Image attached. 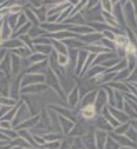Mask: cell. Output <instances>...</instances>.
Here are the masks:
<instances>
[{
	"label": "cell",
	"mask_w": 137,
	"mask_h": 149,
	"mask_svg": "<svg viewBox=\"0 0 137 149\" xmlns=\"http://www.w3.org/2000/svg\"><path fill=\"white\" fill-rule=\"evenodd\" d=\"M46 81L44 73H27L24 77H21V88L32 84H43Z\"/></svg>",
	"instance_id": "obj_1"
},
{
	"label": "cell",
	"mask_w": 137,
	"mask_h": 149,
	"mask_svg": "<svg viewBox=\"0 0 137 149\" xmlns=\"http://www.w3.org/2000/svg\"><path fill=\"white\" fill-rule=\"evenodd\" d=\"M123 17L127 21V24L130 26H136L137 22H136V11H134V7H133L132 1H126L125 6H123Z\"/></svg>",
	"instance_id": "obj_2"
},
{
	"label": "cell",
	"mask_w": 137,
	"mask_h": 149,
	"mask_svg": "<svg viewBox=\"0 0 137 149\" xmlns=\"http://www.w3.org/2000/svg\"><path fill=\"white\" fill-rule=\"evenodd\" d=\"M89 57V53L86 50H79L78 51V57H76V68H75V73L80 74L82 69H83L84 64H86V59Z\"/></svg>",
	"instance_id": "obj_3"
},
{
	"label": "cell",
	"mask_w": 137,
	"mask_h": 149,
	"mask_svg": "<svg viewBox=\"0 0 137 149\" xmlns=\"http://www.w3.org/2000/svg\"><path fill=\"white\" fill-rule=\"evenodd\" d=\"M13 29L10 28V25H8V22L3 21V24L0 25V43H4V42H8L11 39V35H13Z\"/></svg>",
	"instance_id": "obj_4"
},
{
	"label": "cell",
	"mask_w": 137,
	"mask_h": 149,
	"mask_svg": "<svg viewBox=\"0 0 137 149\" xmlns=\"http://www.w3.org/2000/svg\"><path fill=\"white\" fill-rule=\"evenodd\" d=\"M101 39H103V33H98V32H93V33H89V35H84V36H79L80 42L90 44V46L93 43H98Z\"/></svg>",
	"instance_id": "obj_5"
},
{
	"label": "cell",
	"mask_w": 137,
	"mask_h": 149,
	"mask_svg": "<svg viewBox=\"0 0 137 149\" xmlns=\"http://www.w3.org/2000/svg\"><path fill=\"white\" fill-rule=\"evenodd\" d=\"M97 108L96 105H87L84 108H80V115L86 119V120H91V119H96L97 116Z\"/></svg>",
	"instance_id": "obj_6"
},
{
	"label": "cell",
	"mask_w": 137,
	"mask_h": 149,
	"mask_svg": "<svg viewBox=\"0 0 137 149\" xmlns=\"http://www.w3.org/2000/svg\"><path fill=\"white\" fill-rule=\"evenodd\" d=\"M97 93L98 91H90V93H87V94H84L82 98H80V108H84L87 107V105H94L96 102V98H97Z\"/></svg>",
	"instance_id": "obj_7"
},
{
	"label": "cell",
	"mask_w": 137,
	"mask_h": 149,
	"mask_svg": "<svg viewBox=\"0 0 137 149\" xmlns=\"http://www.w3.org/2000/svg\"><path fill=\"white\" fill-rule=\"evenodd\" d=\"M108 102V98H107V91L101 90L97 93V98H96V102L94 105L96 108H97V111H103V108L105 107V104Z\"/></svg>",
	"instance_id": "obj_8"
},
{
	"label": "cell",
	"mask_w": 137,
	"mask_h": 149,
	"mask_svg": "<svg viewBox=\"0 0 137 149\" xmlns=\"http://www.w3.org/2000/svg\"><path fill=\"white\" fill-rule=\"evenodd\" d=\"M107 139H108V134L105 133V131H97L96 133V148L97 149H104V146H105L107 144Z\"/></svg>",
	"instance_id": "obj_9"
},
{
	"label": "cell",
	"mask_w": 137,
	"mask_h": 149,
	"mask_svg": "<svg viewBox=\"0 0 137 149\" xmlns=\"http://www.w3.org/2000/svg\"><path fill=\"white\" fill-rule=\"evenodd\" d=\"M48 86L43 84H32V86H27V87H22L21 93H28V94H33V93H42L43 90H46Z\"/></svg>",
	"instance_id": "obj_10"
},
{
	"label": "cell",
	"mask_w": 137,
	"mask_h": 149,
	"mask_svg": "<svg viewBox=\"0 0 137 149\" xmlns=\"http://www.w3.org/2000/svg\"><path fill=\"white\" fill-rule=\"evenodd\" d=\"M110 113L111 115H114V117H115L118 122L121 123H127V120H129V117H127V115L123 111H119V109H116V108H111L110 107Z\"/></svg>",
	"instance_id": "obj_11"
},
{
	"label": "cell",
	"mask_w": 137,
	"mask_h": 149,
	"mask_svg": "<svg viewBox=\"0 0 137 149\" xmlns=\"http://www.w3.org/2000/svg\"><path fill=\"white\" fill-rule=\"evenodd\" d=\"M54 51L53 46H48V44H36L33 46V53H39V54H43V55H50V54Z\"/></svg>",
	"instance_id": "obj_12"
},
{
	"label": "cell",
	"mask_w": 137,
	"mask_h": 149,
	"mask_svg": "<svg viewBox=\"0 0 137 149\" xmlns=\"http://www.w3.org/2000/svg\"><path fill=\"white\" fill-rule=\"evenodd\" d=\"M51 46H53L54 51H56L57 54L68 55V47L64 44V42H60V40H54V39H51Z\"/></svg>",
	"instance_id": "obj_13"
},
{
	"label": "cell",
	"mask_w": 137,
	"mask_h": 149,
	"mask_svg": "<svg viewBox=\"0 0 137 149\" xmlns=\"http://www.w3.org/2000/svg\"><path fill=\"white\" fill-rule=\"evenodd\" d=\"M79 101H80L79 88H78V87H74V90L71 91V93H69V95H68V104H69V107H76Z\"/></svg>",
	"instance_id": "obj_14"
},
{
	"label": "cell",
	"mask_w": 137,
	"mask_h": 149,
	"mask_svg": "<svg viewBox=\"0 0 137 149\" xmlns=\"http://www.w3.org/2000/svg\"><path fill=\"white\" fill-rule=\"evenodd\" d=\"M39 119H40V116H33V117H31V119L25 120L24 123L18 124V126L15 127V130H28L29 127H33V126H36V123L39 122Z\"/></svg>",
	"instance_id": "obj_15"
},
{
	"label": "cell",
	"mask_w": 137,
	"mask_h": 149,
	"mask_svg": "<svg viewBox=\"0 0 137 149\" xmlns=\"http://www.w3.org/2000/svg\"><path fill=\"white\" fill-rule=\"evenodd\" d=\"M58 120H60V126L63 127V131L65 134H68L75 126L74 122H69V119H67V117H64V116H60V115H58Z\"/></svg>",
	"instance_id": "obj_16"
},
{
	"label": "cell",
	"mask_w": 137,
	"mask_h": 149,
	"mask_svg": "<svg viewBox=\"0 0 137 149\" xmlns=\"http://www.w3.org/2000/svg\"><path fill=\"white\" fill-rule=\"evenodd\" d=\"M1 46L7 50H15V48H20L22 47L24 44H22L21 40H18V39H10L8 42H4V43H0Z\"/></svg>",
	"instance_id": "obj_17"
},
{
	"label": "cell",
	"mask_w": 137,
	"mask_h": 149,
	"mask_svg": "<svg viewBox=\"0 0 137 149\" xmlns=\"http://www.w3.org/2000/svg\"><path fill=\"white\" fill-rule=\"evenodd\" d=\"M13 54L18 55L20 58H29L32 54H33V51H32V50H29L28 47H25V46H22V47H20V48L13 50Z\"/></svg>",
	"instance_id": "obj_18"
},
{
	"label": "cell",
	"mask_w": 137,
	"mask_h": 149,
	"mask_svg": "<svg viewBox=\"0 0 137 149\" xmlns=\"http://www.w3.org/2000/svg\"><path fill=\"white\" fill-rule=\"evenodd\" d=\"M114 139L119 145H126V146H130V148H134V142L130 141L126 135H118V134H114Z\"/></svg>",
	"instance_id": "obj_19"
},
{
	"label": "cell",
	"mask_w": 137,
	"mask_h": 149,
	"mask_svg": "<svg viewBox=\"0 0 137 149\" xmlns=\"http://www.w3.org/2000/svg\"><path fill=\"white\" fill-rule=\"evenodd\" d=\"M126 64H127V69L134 70L136 69V65H137V54H127L126 55Z\"/></svg>",
	"instance_id": "obj_20"
},
{
	"label": "cell",
	"mask_w": 137,
	"mask_h": 149,
	"mask_svg": "<svg viewBox=\"0 0 137 149\" xmlns=\"http://www.w3.org/2000/svg\"><path fill=\"white\" fill-rule=\"evenodd\" d=\"M17 133H18V137H21V138L25 139V141H29V142H31V146H36L35 139H33V137L31 135V133H29L28 130H17Z\"/></svg>",
	"instance_id": "obj_21"
},
{
	"label": "cell",
	"mask_w": 137,
	"mask_h": 149,
	"mask_svg": "<svg viewBox=\"0 0 137 149\" xmlns=\"http://www.w3.org/2000/svg\"><path fill=\"white\" fill-rule=\"evenodd\" d=\"M20 57L18 55H15V54H13L11 55V70H13V73L17 74L18 73V70H20V68H21V61H20Z\"/></svg>",
	"instance_id": "obj_22"
},
{
	"label": "cell",
	"mask_w": 137,
	"mask_h": 149,
	"mask_svg": "<svg viewBox=\"0 0 137 149\" xmlns=\"http://www.w3.org/2000/svg\"><path fill=\"white\" fill-rule=\"evenodd\" d=\"M69 6H71V3H69V1H64V3H60V4H58V7H53L51 10L48 11L47 15H48V17L56 15V13H60L61 10H67Z\"/></svg>",
	"instance_id": "obj_23"
},
{
	"label": "cell",
	"mask_w": 137,
	"mask_h": 149,
	"mask_svg": "<svg viewBox=\"0 0 137 149\" xmlns=\"http://www.w3.org/2000/svg\"><path fill=\"white\" fill-rule=\"evenodd\" d=\"M31 28H32V22L28 21L24 26H21L18 31H15V32H14V36H18V37H20V36H25V35H28V33H29Z\"/></svg>",
	"instance_id": "obj_24"
},
{
	"label": "cell",
	"mask_w": 137,
	"mask_h": 149,
	"mask_svg": "<svg viewBox=\"0 0 137 149\" xmlns=\"http://www.w3.org/2000/svg\"><path fill=\"white\" fill-rule=\"evenodd\" d=\"M8 55H6L4 57V61L0 64V70L3 72V73H6V74H8L11 72V61H8Z\"/></svg>",
	"instance_id": "obj_25"
},
{
	"label": "cell",
	"mask_w": 137,
	"mask_h": 149,
	"mask_svg": "<svg viewBox=\"0 0 137 149\" xmlns=\"http://www.w3.org/2000/svg\"><path fill=\"white\" fill-rule=\"evenodd\" d=\"M47 58L46 55H43V54H39V53H33L28 58V61H29V64L33 65V64H37V62H42V61H44V59Z\"/></svg>",
	"instance_id": "obj_26"
},
{
	"label": "cell",
	"mask_w": 137,
	"mask_h": 149,
	"mask_svg": "<svg viewBox=\"0 0 137 149\" xmlns=\"http://www.w3.org/2000/svg\"><path fill=\"white\" fill-rule=\"evenodd\" d=\"M107 98H108V104H110V107L115 108V90H114V88H111L110 86H108V88H107Z\"/></svg>",
	"instance_id": "obj_27"
},
{
	"label": "cell",
	"mask_w": 137,
	"mask_h": 149,
	"mask_svg": "<svg viewBox=\"0 0 137 149\" xmlns=\"http://www.w3.org/2000/svg\"><path fill=\"white\" fill-rule=\"evenodd\" d=\"M130 128V123H122V124H119V127L115 128V134H118V135H125V134L127 133V130Z\"/></svg>",
	"instance_id": "obj_28"
},
{
	"label": "cell",
	"mask_w": 137,
	"mask_h": 149,
	"mask_svg": "<svg viewBox=\"0 0 137 149\" xmlns=\"http://www.w3.org/2000/svg\"><path fill=\"white\" fill-rule=\"evenodd\" d=\"M0 105L11 108L13 105H17V101L13 100V98H10V97H1V98H0Z\"/></svg>",
	"instance_id": "obj_29"
},
{
	"label": "cell",
	"mask_w": 137,
	"mask_h": 149,
	"mask_svg": "<svg viewBox=\"0 0 137 149\" xmlns=\"http://www.w3.org/2000/svg\"><path fill=\"white\" fill-rule=\"evenodd\" d=\"M116 36H118V35H115L112 29H105V31L103 32V37H104V39H107V40H110V42H114V43H115Z\"/></svg>",
	"instance_id": "obj_30"
},
{
	"label": "cell",
	"mask_w": 137,
	"mask_h": 149,
	"mask_svg": "<svg viewBox=\"0 0 137 149\" xmlns=\"http://www.w3.org/2000/svg\"><path fill=\"white\" fill-rule=\"evenodd\" d=\"M101 7H103V11H105L108 14H112V10H114V1H103L100 3Z\"/></svg>",
	"instance_id": "obj_31"
},
{
	"label": "cell",
	"mask_w": 137,
	"mask_h": 149,
	"mask_svg": "<svg viewBox=\"0 0 137 149\" xmlns=\"http://www.w3.org/2000/svg\"><path fill=\"white\" fill-rule=\"evenodd\" d=\"M129 74H130V70L127 69V68H125L123 70H121V72H118L116 73V80H127V77H129Z\"/></svg>",
	"instance_id": "obj_32"
},
{
	"label": "cell",
	"mask_w": 137,
	"mask_h": 149,
	"mask_svg": "<svg viewBox=\"0 0 137 149\" xmlns=\"http://www.w3.org/2000/svg\"><path fill=\"white\" fill-rule=\"evenodd\" d=\"M68 61H69V57L68 55H64V54H57V62L60 66H65L68 65Z\"/></svg>",
	"instance_id": "obj_33"
},
{
	"label": "cell",
	"mask_w": 137,
	"mask_h": 149,
	"mask_svg": "<svg viewBox=\"0 0 137 149\" xmlns=\"http://www.w3.org/2000/svg\"><path fill=\"white\" fill-rule=\"evenodd\" d=\"M27 22H28L27 15H25V14H22V13H21V14H20V17H18V22H17L15 31H18V29H20L21 26H24V25H25ZM15 31H14V32H15Z\"/></svg>",
	"instance_id": "obj_34"
},
{
	"label": "cell",
	"mask_w": 137,
	"mask_h": 149,
	"mask_svg": "<svg viewBox=\"0 0 137 149\" xmlns=\"http://www.w3.org/2000/svg\"><path fill=\"white\" fill-rule=\"evenodd\" d=\"M104 149H119V144L116 141H112V138H108Z\"/></svg>",
	"instance_id": "obj_35"
},
{
	"label": "cell",
	"mask_w": 137,
	"mask_h": 149,
	"mask_svg": "<svg viewBox=\"0 0 137 149\" xmlns=\"http://www.w3.org/2000/svg\"><path fill=\"white\" fill-rule=\"evenodd\" d=\"M43 138H44L46 142H53V141H58L60 137H58L56 133H51V134H44V135H43Z\"/></svg>",
	"instance_id": "obj_36"
},
{
	"label": "cell",
	"mask_w": 137,
	"mask_h": 149,
	"mask_svg": "<svg viewBox=\"0 0 137 149\" xmlns=\"http://www.w3.org/2000/svg\"><path fill=\"white\" fill-rule=\"evenodd\" d=\"M42 148L44 149H58L60 148V141H53V142H46Z\"/></svg>",
	"instance_id": "obj_37"
},
{
	"label": "cell",
	"mask_w": 137,
	"mask_h": 149,
	"mask_svg": "<svg viewBox=\"0 0 137 149\" xmlns=\"http://www.w3.org/2000/svg\"><path fill=\"white\" fill-rule=\"evenodd\" d=\"M25 15H28L27 18H28V21H29V19H31L32 22H33V24H37V17L35 15V14H33V13H32L31 10H25Z\"/></svg>",
	"instance_id": "obj_38"
},
{
	"label": "cell",
	"mask_w": 137,
	"mask_h": 149,
	"mask_svg": "<svg viewBox=\"0 0 137 149\" xmlns=\"http://www.w3.org/2000/svg\"><path fill=\"white\" fill-rule=\"evenodd\" d=\"M127 80H129V81H133V84H137V68L134 70H132V72H130V74H129Z\"/></svg>",
	"instance_id": "obj_39"
},
{
	"label": "cell",
	"mask_w": 137,
	"mask_h": 149,
	"mask_svg": "<svg viewBox=\"0 0 137 149\" xmlns=\"http://www.w3.org/2000/svg\"><path fill=\"white\" fill-rule=\"evenodd\" d=\"M0 128H3V130H11L13 127V123L11 122H6V120H1L0 122Z\"/></svg>",
	"instance_id": "obj_40"
},
{
	"label": "cell",
	"mask_w": 137,
	"mask_h": 149,
	"mask_svg": "<svg viewBox=\"0 0 137 149\" xmlns=\"http://www.w3.org/2000/svg\"><path fill=\"white\" fill-rule=\"evenodd\" d=\"M33 139H35L36 145H39V146H43V145L46 144L44 138H43V137H40V135H33Z\"/></svg>",
	"instance_id": "obj_41"
},
{
	"label": "cell",
	"mask_w": 137,
	"mask_h": 149,
	"mask_svg": "<svg viewBox=\"0 0 137 149\" xmlns=\"http://www.w3.org/2000/svg\"><path fill=\"white\" fill-rule=\"evenodd\" d=\"M0 149H10V145H0Z\"/></svg>",
	"instance_id": "obj_42"
},
{
	"label": "cell",
	"mask_w": 137,
	"mask_h": 149,
	"mask_svg": "<svg viewBox=\"0 0 137 149\" xmlns=\"http://www.w3.org/2000/svg\"><path fill=\"white\" fill-rule=\"evenodd\" d=\"M3 74H4V73H3V72H1V70H0V77H1V76H3Z\"/></svg>",
	"instance_id": "obj_43"
},
{
	"label": "cell",
	"mask_w": 137,
	"mask_h": 149,
	"mask_svg": "<svg viewBox=\"0 0 137 149\" xmlns=\"http://www.w3.org/2000/svg\"><path fill=\"white\" fill-rule=\"evenodd\" d=\"M121 149H132V148H121Z\"/></svg>",
	"instance_id": "obj_44"
},
{
	"label": "cell",
	"mask_w": 137,
	"mask_h": 149,
	"mask_svg": "<svg viewBox=\"0 0 137 149\" xmlns=\"http://www.w3.org/2000/svg\"><path fill=\"white\" fill-rule=\"evenodd\" d=\"M136 88H137V84H136Z\"/></svg>",
	"instance_id": "obj_45"
},
{
	"label": "cell",
	"mask_w": 137,
	"mask_h": 149,
	"mask_svg": "<svg viewBox=\"0 0 137 149\" xmlns=\"http://www.w3.org/2000/svg\"><path fill=\"white\" fill-rule=\"evenodd\" d=\"M28 149H32V148H28Z\"/></svg>",
	"instance_id": "obj_46"
},
{
	"label": "cell",
	"mask_w": 137,
	"mask_h": 149,
	"mask_svg": "<svg viewBox=\"0 0 137 149\" xmlns=\"http://www.w3.org/2000/svg\"><path fill=\"white\" fill-rule=\"evenodd\" d=\"M43 149H44V148H43Z\"/></svg>",
	"instance_id": "obj_47"
}]
</instances>
